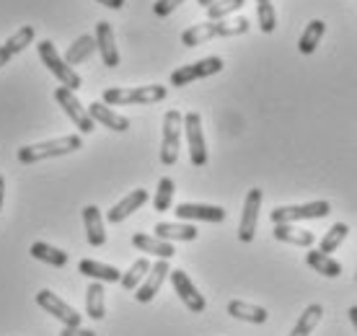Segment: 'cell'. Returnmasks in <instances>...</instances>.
Returning <instances> with one entry per match:
<instances>
[{"label":"cell","mask_w":357,"mask_h":336,"mask_svg":"<svg viewBox=\"0 0 357 336\" xmlns=\"http://www.w3.org/2000/svg\"><path fill=\"white\" fill-rule=\"evenodd\" d=\"M251 26L249 18H223V21H205V24H195L181 34V45L184 47H197L205 45L210 39H220V36H241L246 34Z\"/></svg>","instance_id":"1"},{"label":"cell","mask_w":357,"mask_h":336,"mask_svg":"<svg viewBox=\"0 0 357 336\" xmlns=\"http://www.w3.org/2000/svg\"><path fill=\"white\" fill-rule=\"evenodd\" d=\"M75 151H81V137L78 135H63V137H54V140H45L21 148L16 153V158L24 166H31V163H39V160L60 158V155H68V153Z\"/></svg>","instance_id":"2"},{"label":"cell","mask_w":357,"mask_h":336,"mask_svg":"<svg viewBox=\"0 0 357 336\" xmlns=\"http://www.w3.org/2000/svg\"><path fill=\"white\" fill-rule=\"evenodd\" d=\"M169 96L166 86H140V89H107L101 101L107 107H127V104H158Z\"/></svg>","instance_id":"3"},{"label":"cell","mask_w":357,"mask_h":336,"mask_svg":"<svg viewBox=\"0 0 357 336\" xmlns=\"http://www.w3.org/2000/svg\"><path fill=\"white\" fill-rule=\"evenodd\" d=\"M39 60L45 62V68L50 72H52L54 78L60 80V86H65V89H81V75L73 70L70 65L65 62V57H60V52L54 49V45L50 42V39H45V42H39Z\"/></svg>","instance_id":"4"},{"label":"cell","mask_w":357,"mask_h":336,"mask_svg":"<svg viewBox=\"0 0 357 336\" xmlns=\"http://www.w3.org/2000/svg\"><path fill=\"white\" fill-rule=\"evenodd\" d=\"M331 213V204L326 199H316V202L308 204H285V207H275L269 213V220L272 225H280V222H298V220H319V217H326Z\"/></svg>","instance_id":"5"},{"label":"cell","mask_w":357,"mask_h":336,"mask_svg":"<svg viewBox=\"0 0 357 336\" xmlns=\"http://www.w3.org/2000/svg\"><path fill=\"white\" fill-rule=\"evenodd\" d=\"M181 130H184V114L178 109H169L163 116V140H161V163L174 166L178 160L181 148Z\"/></svg>","instance_id":"6"},{"label":"cell","mask_w":357,"mask_h":336,"mask_svg":"<svg viewBox=\"0 0 357 336\" xmlns=\"http://www.w3.org/2000/svg\"><path fill=\"white\" fill-rule=\"evenodd\" d=\"M225 68L223 57H205V60H197L192 65H184V68H176V70L171 72V86L174 89H184L189 83H195V80H202V78H210V75H218V72Z\"/></svg>","instance_id":"7"},{"label":"cell","mask_w":357,"mask_h":336,"mask_svg":"<svg viewBox=\"0 0 357 336\" xmlns=\"http://www.w3.org/2000/svg\"><path fill=\"white\" fill-rule=\"evenodd\" d=\"M54 101L60 104V109H63L65 114H68V119H70L81 132H93V130H96V122L91 119L89 109L83 107L81 101H78V96H75L70 89H65V86L54 89Z\"/></svg>","instance_id":"8"},{"label":"cell","mask_w":357,"mask_h":336,"mask_svg":"<svg viewBox=\"0 0 357 336\" xmlns=\"http://www.w3.org/2000/svg\"><path fill=\"white\" fill-rule=\"evenodd\" d=\"M184 135L189 145V160L192 166H205L207 163V145H205V130H202V116L197 112L184 114Z\"/></svg>","instance_id":"9"},{"label":"cell","mask_w":357,"mask_h":336,"mask_svg":"<svg viewBox=\"0 0 357 336\" xmlns=\"http://www.w3.org/2000/svg\"><path fill=\"white\" fill-rule=\"evenodd\" d=\"M36 305L42 310H47L50 316H54L63 326H81V313L75 308H70L65 300H60V295H54L52 290L36 292Z\"/></svg>","instance_id":"10"},{"label":"cell","mask_w":357,"mask_h":336,"mask_svg":"<svg viewBox=\"0 0 357 336\" xmlns=\"http://www.w3.org/2000/svg\"><path fill=\"white\" fill-rule=\"evenodd\" d=\"M169 277H171V284H174L176 295L181 298V303H184L192 313H205V308H207L205 295H199V290L192 284V280L187 277V272H184V269H174Z\"/></svg>","instance_id":"11"},{"label":"cell","mask_w":357,"mask_h":336,"mask_svg":"<svg viewBox=\"0 0 357 336\" xmlns=\"http://www.w3.org/2000/svg\"><path fill=\"white\" fill-rule=\"evenodd\" d=\"M259 210H261V189H251L243 202L241 222H238V238L243 243H251L257 236V222H259Z\"/></svg>","instance_id":"12"},{"label":"cell","mask_w":357,"mask_h":336,"mask_svg":"<svg viewBox=\"0 0 357 336\" xmlns=\"http://www.w3.org/2000/svg\"><path fill=\"white\" fill-rule=\"evenodd\" d=\"M169 275H171L169 259H158V261L151 266V272H148V277L143 280V284L135 290V298H137V303H151L153 298L158 295L163 280H166Z\"/></svg>","instance_id":"13"},{"label":"cell","mask_w":357,"mask_h":336,"mask_svg":"<svg viewBox=\"0 0 357 336\" xmlns=\"http://www.w3.org/2000/svg\"><path fill=\"white\" fill-rule=\"evenodd\" d=\"M178 220H199V222H223L225 210L215 207V204H197V202H181L176 204Z\"/></svg>","instance_id":"14"},{"label":"cell","mask_w":357,"mask_h":336,"mask_svg":"<svg viewBox=\"0 0 357 336\" xmlns=\"http://www.w3.org/2000/svg\"><path fill=\"white\" fill-rule=\"evenodd\" d=\"M96 49L101 52V60L107 68H116L119 65V49H116L114 29L107 21H98L96 24Z\"/></svg>","instance_id":"15"},{"label":"cell","mask_w":357,"mask_h":336,"mask_svg":"<svg viewBox=\"0 0 357 336\" xmlns=\"http://www.w3.org/2000/svg\"><path fill=\"white\" fill-rule=\"evenodd\" d=\"M89 114L93 122L104 124L107 130H112V132H127L130 130V119L122 114H116L114 109H109L104 101H93L89 107Z\"/></svg>","instance_id":"16"},{"label":"cell","mask_w":357,"mask_h":336,"mask_svg":"<svg viewBox=\"0 0 357 336\" xmlns=\"http://www.w3.org/2000/svg\"><path fill=\"white\" fill-rule=\"evenodd\" d=\"M83 225H86V238L93 248L107 243V230H104V217L96 204H86L83 207Z\"/></svg>","instance_id":"17"},{"label":"cell","mask_w":357,"mask_h":336,"mask_svg":"<svg viewBox=\"0 0 357 336\" xmlns=\"http://www.w3.org/2000/svg\"><path fill=\"white\" fill-rule=\"evenodd\" d=\"M145 202H148V192H145V189H135V192H130L127 197H122V199L109 210L107 220L109 222H122L125 217H130L132 213H137Z\"/></svg>","instance_id":"18"},{"label":"cell","mask_w":357,"mask_h":336,"mask_svg":"<svg viewBox=\"0 0 357 336\" xmlns=\"http://www.w3.org/2000/svg\"><path fill=\"white\" fill-rule=\"evenodd\" d=\"M275 238L280 243H290V246H298V248H311L316 236H313L311 230H303V228H295V222H280L275 225Z\"/></svg>","instance_id":"19"},{"label":"cell","mask_w":357,"mask_h":336,"mask_svg":"<svg viewBox=\"0 0 357 336\" xmlns=\"http://www.w3.org/2000/svg\"><path fill=\"white\" fill-rule=\"evenodd\" d=\"M132 246L137 248V251H143V254H151V257H158V259H171L176 254V251H174V243L155 238V236H148V233H135Z\"/></svg>","instance_id":"20"},{"label":"cell","mask_w":357,"mask_h":336,"mask_svg":"<svg viewBox=\"0 0 357 336\" xmlns=\"http://www.w3.org/2000/svg\"><path fill=\"white\" fill-rule=\"evenodd\" d=\"M153 233H155V238L169 240V243H174V240H197V236H199V230L189 222H158L153 228Z\"/></svg>","instance_id":"21"},{"label":"cell","mask_w":357,"mask_h":336,"mask_svg":"<svg viewBox=\"0 0 357 336\" xmlns=\"http://www.w3.org/2000/svg\"><path fill=\"white\" fill-rule=\"evenodd\" d=\"M78 272L83 277H91L93 282H119L122 280V272L116 266L101 264V261H93V259H83L78 264Z\"/></svg>","instance_id":"22"},{"label":"cell","mask_w":357,"mask_h":336,"mask_svg":"<svg viewBox=\"0 0 357 336\" xmlns=\"http://www.w3.org/2000/svg\"><path fill=\"white\" fill-rule=\"evenodd\" d=\"M228 316L238 321H246V323H267L269 313L261 305H251V303L243 300H231L228 303Z\"/></svg>","instance_id":"23"},{"label":"cell","mask_w":357,"mask_h":336,"mask_svg":"<svg viewBox=\"0 0 357 336\" xmlns=\"http://www.w3.org/2000/svg\"><path fill=\"white\" fill-rule=\"evenodd\" d=\"M305 264L311 266V269H316V272L324 277H340L342 275L340 261L331 259L329 254H324V251H316V248H311V251L305 254Z\"/></svg>","instance_id":"24"},{"label":"cell","mask_w":357,"mask_h":336,"mask_svg":"<svg viewBox=\"0 0 357 336\" xmlns=\"http://www.w3.org/2000/svg\"><path fill=\"white\" fill-rule=\"evenodd\" d=\"M93 52H96V36L83 34V36H78L70 47H68V52H65V62H68V65H81V62L89 60Z\"/></svg>","instance_id":"25"},{"label":"cell","mask_w":357,"mask_h":336,"mask_svg":"<svg viewBox=\"0 0 357 336\" xmlns=\"http://www.w3.org/2000/svg\"><path fill=\"white\" fill-rule=\"evenodd\" d=\"M324 31H326V24L319 21V18H313L311 24L305 26L303 34H301V39H298V52L301 54L316 52V47L321 45V39H324Z\"/></svg>","instance_id":"26"},{"label":"cell","mask_w":357,"mask_h":336,"mask_svg":"<svg viewBox=\"0 0 357 336\" xmlns=\"http://www.w3.org/2000/svg\"><path fill=\"white\" fill-rule=\"evenodd\" d=\"M29 254H31L36 261H45V264H50V266H65L68 264V254H65L63 248H54V246H50V243H45V240L31 243Z\"/></svg>","instance_id":"27"},{"label":"cell","mask_w":357,"mask_h":336,"mask_svg":"<svg viewBox=\"0 0 357 336\" xmlns=\"http://www.w3.org/2000/svg\"><path fill=\"white\" fill-rule=\"evenodd\" d=\"M104 284L101 282H91L89 290H86V313H89V319L93 321H101L107 316V303H104Z\"/></svg>","instance_id":"28"},{"label":"cell","mask_w":357,"mask_h":336,"mask_svg":"<svg viewBox=\"0 0 357 336\" xmlns=\"http://www.w3.org/2000/svg\"><path fill=\"white\" fill-rule=\"evenodd\" d=\"M321 316H324V308L319 305V303L308 305V308L301 313V319L295 321V326H293V331H290V336H311L313 328L319 326Z\"/></svg>","instance_id":"29"},{"label":"cell","mask_w":357,"mask_h":336,"mask_svg":"<svg viewBox=\"0 0 357 336\" xmlns=\"http://www.w3.org/2000/svg\"><path fill=\"white\" fill-rule=\"evenodd\" d=\"M151 266L153 264L148 261V259H137V261H135V264L127 269L125 275H122V280H119V282H122V287H125L127 292L137 290V287L143 284L145 277H148V272H151Z\"/></svg>","instance_id":"30"},{"label":"cell","mask_w":357,"mask_h":336,"mask_svg":"<svg viewBox=\"0 0 357 336\" xmlns=\"http://www.w3.org/2000/svg\"><path fill=\"white\" fill-rule=\"evenodd\" d=\"M349 233V225L347 222H334L329 228V233L321 238V246H319V251H324V254H334L337 248L344 243V238H347Z\"/></svg>","instance_id":"31"},{"label":"cell","mask_w":357,"mask_h":336,"mask_svg":"<svg viewBox=\"0 0 357 336\" xmlns=\"http://www.w3.org/2000/svg\"><path fill=\"white\" fill-rule=\"evenodd\" d=\"M34 36H36V31H34V26H21L16 31V34H10L6 42H3V47L10 52V57L13 54H18V52H24L31 42H34Z\"/></svg>","instance_id":"32"},{"label":"cell","mask_w":357,"mask_h":336,"mask_svg":"<svg viewBox=\"0 0 357 336\" xmlns=\"http://www.w3.org/2000/svg\"><path fill=\"white\" fill-rule=\"evenodd\" d=\"M174 192H176V184H174V178L171 176H163L158 181V189H155V197H153V207L158 210V213H166L174 202Z\"/></svg>","instance_id":"33"},{"label":"cell","mask_w":357,"mask_h":336,"mask_svg":"<svg viewBox=\"0 0 357 336\" xmlns=\"http://www.w3.org/2000/svg\"><path fill=\"white\" fill-rule=\"evenodd\" d=\"M246 0H215L213 6L207 8V21H223V18L233 16L236 10L243 8Z\"/></svg>","instance_id":"34"},{"label":"cell","mask_w":357,"mask_h":336,"mask_svg":"<svg viewBox=\"0 0 357 336\" xmlns=\"http://www.w3.org/2000/svg\"><path fill=\"white\" fill-rule=\"evenodd\" d=\"M257 18H259V29L264 34H272L277 29V13L272 0H257Z\"/></svg>","instance_id":"35"},{"label":"cell","mask_w":357,"mask_h":336,"mask_svg":"<svg viewBox=\"0 0 357 336\" xmlns=\"http://www.w3.org/2000/svg\"><path fill=\"white\" fill-rule=\"evenodd\" d=\"M181 3H187V0H155V6H153V13L163 18V16H169V13H174V10H176Z\"/></svg>","instance_id":"36"},{"label":"cell","mask_w":357,"mask_h":336,"mask_svg":"<svg viewBox=\"0 0 357 336\" xmlns=\"http://www.w3.org/2000/svg\"><path fill=\"white\" fill-rule=\"evenodd\" d=\"M60 336H96L91 328H81V326H65L60 331Z\"/></svg>","instance_id":"37"},{"label":"cell","mask_w":357,"mask_h":336,"mask_svg":"<svg viewBox=\"0 0 357 336\" xmlns=\"http://www.w3.org/2000/svg\"><path fill=\"white\" fill-rule=\"evenodd\" d=\"M96 3L107 6V8H112V10H119L122 6H125V0H96Z\"/></svg>","instance_id":"38"},{"label":"cell","mask_w":357,"mask_h":336,"mask_svg":"<svg viewBox=\"0 0 357 336\" xmlns=\"http://www.w3.org/2000/svg\"><path fill=\"white\" fill-rule=\"evenodd\" d=\"M8 62H10V52L3 45H0V68H6Z\"/></svg>","instance_id":"39"},{"label":"cell","mask_w":357,"mask_h":336,"mask_svg":"<svg viewBox=\"0 0 357 336\" xmlns=\"http://www.w3.org/2000/svg\"><path fill=\"white\" fill-rule=\"evenodd\" d=\"M3 197H6V178L0 176V213H3Z\"/></svg>","instance_id":"40"},{"label":"cell","mask_w":357,"mask_h":336,"mask_svg":"<svg viewBox=\"0 0 357 336\" xmlns=\"http://www.w3.org/2000/svg\"><path fill=\"white\" fill-rule=\"evenodd\" d=\"M349 321H352V326L357 328V305H352V308H349Z\"/></svg>","instance_id":"41"},{"label":"cell","mask_w":357,"mask_h":336,"mask_svg":"<svg viewBox=\"0 0 357 336\" xmlns=\"http://www.w3.org/2000/svg\"><path fill=\"white\" fill-rule=\"evenodd\" d=\"M197 3H199V6H202V8H210V6H213L215 0H197Z\"/></svg>","instance_id":"42"},{"label":"cell","mask_w":357,"mask_h":336,"mask_svg":"<svg viewBox=\"0 0 357 336\" xmlns=\"http://www.w3.org/2000/svg\"><path fill=\"white\" fill-rule=\"evenodd\" d=\"M355 280H357V275H355Z\"/></svg>","instance_id":"43"}]
</instances>
